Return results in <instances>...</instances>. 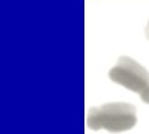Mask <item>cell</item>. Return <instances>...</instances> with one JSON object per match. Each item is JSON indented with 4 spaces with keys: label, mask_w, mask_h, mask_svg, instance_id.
Here are the masks:
<instances>
[{
    "label": "cell",
    "mask_w": 149,
    "mask_h": 134,
    "mask_svg": "<svg viewBox=\"0 0 149 134\" xmlns=\"http://www.w3.org/2000/svg\"><path fill=\"white\" fill-rule=\"evenodd\" d=\"M137 124L136 107L128 103H106L88 112L87 126L92 131L106 129L112 133L125 132Z\"/></svg>",
    "instance_id": "1"
},
{
    "label": "cell",
    "mask_w": 149,
    "mask_h": 134,
    "mask_svg": "<svg viewBox=\"0 0 149 134\" xmlns=\"http://www.w3.org/2000/svg\"><path fill=\"white\" fill-rule=\"evenodd\" d=\"M108 76L114 83L136 93H141L149 85V72L128 56L119 57L117 65L111 68Z\"/></svg>",
    "instance_id": "2"
},
{
    "label": "cell",
    "mask_w": 149,
    "mask_h": 134,
    "mask_svg": "<svg viewBox=\"0 0 149 134\" xmlns=\"http://www.w3.org/2000/svg\"><path fill=\"white\" fill-rule=\"evenodd\" d=\"M139 96H141V99L143 101L144 103L149 104V85L141 92V93H139Z\"/></svg>",
    "instance_id": "3"
},
{
    "label": "cell",
    "mask_w": 149,
    "mask_h": 134,
    "mask_svg": "<svg viewBox=\"0 0 149 134\" xmlns=\"http://www.w3.org/2000/svg\"><path fill=\"white\" fill-rule=\"evenodd\" d=\"M146 36H147V39L149 40V21H148V25L146 27Z\"/></svg>",
    "instance_id": "4"
}]
</instances>
